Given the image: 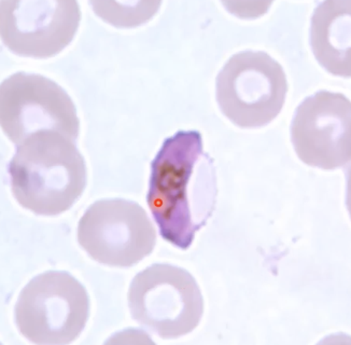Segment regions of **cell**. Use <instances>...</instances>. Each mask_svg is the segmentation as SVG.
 I'll use <instances>...</instances> for the list:
<instances>
[{
  "label": "cell",
  "mask_w": 351,
  "mask_h": 345,
  "mask_svg": "<svg viewBox=\"0 0 351 345\" xmlns=\"http://www.w3.org/2000/svg\"><path fill=\"white\" fill-rule=\"evenodd\" d=\"M217 176L195 130L179 131L164 141L151 163L147 203L160 235L186 250L216 206Z\"/></svg>",
  "instance_id": "obj_1"
},
{
  "label": "cell",
  "mask_w": 351,
  "mask_h": 345,
  "mask_svg": "<svg viewBox=\"0 0 351 345\" xmlns=\"http://www.w3.org/2000/svg\"><path fill=\"white\" fill-rule=\"evenodd\" d=\"M8 171L15 200L40 216H56L73 207L88 180L75 141L56 132L34 134L16 146Z\"/></svg>",
  "instance_id": "obj_2"
},
{
  "label": "cell",
  "mask_w": 351,
  "mask_h": 345,
  "mask_svg": "<svg viewBox=\"0 0 351 345\" xmlns=\"http://www.w3.org/2000/svg\"><path fill=\"white\" fill-rule=\"evenodd\" d=\"M90 298L77 278L64 271L37 275L23 288L15 305L19 331L40 345L69 344L86 328Z\"/></svg>",
  "instance_id": "obj_3"
},
{
  "label": "cell",
  "mask_w": 351,
  "mask_h": 345,
  "mask_svg": "<svg viewBox=\"0 0 351 345\" xmlns=\"http://www.w3.org/2000/svg\"><path fill=\"white\" fill-rule=\"evenodd\" d=\"M287 91L282 66L261 51H243L232 56L216 80L222 114L243 129L271 123L284 107Z\"/></svg>",
  "instance_id": "obj_4"
},
{
  "label": "cell",
  "mask_w": 351,
  "mask_h": 345,
  "mask_svg": "<svg viewBox=\"0 0 351 345\" xmlns=\"http://www.w3.org/2000/svg\"><path fill=\"white\" fill-rule=\"evenodd\" d=\"M128 299L134 320L162 339L192 333L203 316L204 299L195 278L167 263H154L136 275Z\"/></svg>",
  "instance_id": "obj_5"
},
{
  "label": "cell",
  "mask_w": 351,
  "mask_h": 345,
  "mask_svg": "<svg viewBox=\"0 0 351 345\" xmlns=\"http://www.w3.org/2000/svg\"><path fill=\"white\" fill-rule=\"evenodd\" d=\"M0 124L16 146L41 132H56L75 141L80 131L71 96L56 82L37 73H16L1 84Z\"/></svg>",
  "instance_id": "obj_6"
},
{
  "label": "cell",
  "mask_w": 351,
  "mask_h": 345,
  "mask_svg": "<svg viewBox=\"0 0 351 345\" xmlns=\"http://www.w3.org/2000/svg\"><path fill=\"white\" fill-rule=\"evenodd\" d=\"M78 242L92 259L117 267H131L154 252L156 230L136 202L101 200L79 222Z\"/></svg>",
  "instance_id": "obj_7"
},
{
  "label": "cell",
  "mask_w": 351,
  "mask_h": 345,
  "mask_svg": "<svg viewBox=\"0 0 351 345\" xmlns=\"http://www.w3.org/2000/svg\"><path fill=\"white\" fill-rule=\"evenodd\" d=\"M81 13L75 0H3L0 33L5 46L26 58H52L73 41Z\"/></svg>",
  "instance_id": "obj_8"
},
{
  "label": "cell",
  "mask_w": 351,
  "mask_h": 345,
  "mask_svg": "<svg viewBox=\"0 0 351 345\" xmlns=\"http://www.w3.org/2000/svg\"><path fill=\"white\" fill-rule=\"evenodd\" d=\"M351 104L344 94L319 91L304 99L292 119L291 141L309 167L335 169L351 158Z\"/></svg>",
  "instance_id": "obj_9"
},
{
  "label": "cell",
  "mask_w": 351,
  "mask_h": 345,
  "mask_svg": "<svg viewBox=\"0 0 351 345\" xmlns=\"http://www.w3.org/2000/svg\"><path fill=\"white\" fill-rule=\"evenodd\" d=\"M350 1L319 3L311 18V45L319 64L335 76L349 78Z\"/></svg>",
  "instance_id": "obj_10"
}]
</instances>
